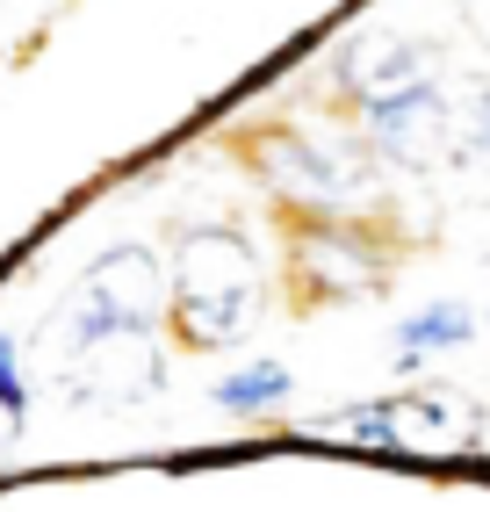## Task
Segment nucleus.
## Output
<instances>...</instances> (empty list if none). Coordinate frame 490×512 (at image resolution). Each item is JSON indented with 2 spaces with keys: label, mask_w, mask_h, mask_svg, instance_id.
Returning <instances> with one entry per match:
<instances>
[{
  "label": "nucleus",
  "mask_w": 490,
  "mask_h": 512,
  "mask_svg": "<svg viewBox=\"0 0 490 512\" xmlns=\"http://www.w3.org/2000/svg\"><path fill=\"white\" fill-rule=\"evenodd\" d=\"M454 130V109L433 80H404L390 94H368V138L390 152L397 166H426Z\"/></svg>",
  "instance_id": "5"
},
{
  "label": "nucleus",
  "mask_w": 490,
  "mask_h": 512,
  "mask_svg": "<svg viewBox=\"0 0 490 512\" xmlns=\"http://www.w3.org/2000/svg\"><path fill=\"white\" fill-rule=\"evenodd\" d=\"M274 174H282L289 195L325 202V210L368 202V188H375L361 145H346V138H296V145H282V166H274Z\"/></svg>",
  "instance_id": "6"
},
{
  "label": "nucleus",
  "mask_w": 490,
  "mask_h": 512,
  "mask_svg": "<svg viewBox=\"0 0 490 512\" xmlns=\"http://www.w3.org/2000/svg\"><path fill=\"white\" fill-rule=\"evenodd\" d=\"M51 368H58V390L73 404H145L166 383V361H159V339L152 332L80 339V347L51 354Z\"/></svg>",
  "instance_id": "4"
},
{
  "label": "nucleus",
  "mask_w": 490,
  "mask_h": 512,
  "mask_svg": "<svg viewBox=\"0 0 490 512\" xmlns=\"http://www.w3.org/2000/svg\"><path fill=\"white\" fill-rule=\"evenodd\" d=\"M173 311H181L188 347H202V354L238 347V339L260 325L267 282H260L253 246H245L231 224L181 231V246H173Z\"/></svg>",
  "instance_id": "1"
},
{
  "label": "nucleus",
  "mask_w": 490,
  "mask_h": 512,
  "mask_svg": "<svg viewBox=\"0 0 490 512\" xmlns=\"http://www.w3.org/2000/svg\"><path fill=\"white\" fill-rule=\"evenodd\" d=\"M166 303V275L145 246H109L73 289V303L51 318V354L80 347V339H101V332H152Z\"/></svg>",
  "instance_id": "2"
},
{
  "label": "nucleus",
  "mask_w": 490,
  "mask_h": 512,
  "mask_svg": "<svg viewBox=\"0 0 490 512\" xmlns=\"http://www.w3.org/2000/svg\"><path fill=\"white\" fill-rule=\"evenodd\" d=\"M296 260H303V275L318 282L325 296H375L382 289V267L354 238V224H310L296 238Z\"/></svg>",
  "instance_id": "7"
},
{
  "label": "nucleus",
  "mask_w": 490,
  "mask_h": 512,
  "mask_svg": "<svg viewBox=\"0 0 490 512\" xmlns=\"http://www.w3.org/2000/svg\"><path fill=\"white\" fill-rule=\"evenodd\" d=\"M209 397H217V412H267V404L289 397V368H282V361H253V368L224 375Z\"/></svg>",
  "instance_id": "9"
},
{
  "label": "nucleus",
  "mask_w": 490,
  "mask_h": 512,
  "mask_svg": "<svg viewBox=\"0 0 490 512\" xmlns=\"http://www.w3.org/2000/svg\"><path fill=\"white\" fill-rule=\"evenodd\" d=\"M418 44H368V58H346V80H354L361 94H390L404 80H418Z\"/></svg>",
  "instance_id": "10"
},
{
  "label": "nucleus",
  "mask_w": 490,
  "mask_h": 512,
  "mask_svg": "<svg viewBox=\"0 0 490 512\" xmlns=\"http://www.w3.org/2000/svg\"><path fill=\"white\" fill-rule=\"evenodd\" d=\"M0 412H8L15 426H22V412H29V390H22V368H15V347L0 339Z\"/></svg>",
  "instance_id": "11"
},
{
  "label": "nucleus",
  "mask_w": 490,
  "mask_h": 512,
  "mask_svg": "<svg viewBox=\"0 0 490 512\" xmlns=\"http://www.w3.org/2000/svg\"><path fill=\"white\" fill-rule=\"evenodd\" d=\"M469 332H476V311H469V303H426V311H411V318L397 325V339H404L397 361L411 368L418 354H440V347H454V339H469Z\"/></svg>",
  "instance_id": "8"
},
{
  "label": "nucleus",
  "mask_w": 490,
  "mask_h": 512,
  "mask_svg": "<svg viewBox=\"0 0 490 512\" xmlns=\"http://www.w3.org/2000/svg\"><path fill=\"white\" fill-rule=\"evenodd\" d=\"M318 433L361 440V448H390V455H426L454 462L476 448V412H462L447 390H411V397H375V404H346V412L318 419Z\"/></svg>",
  "instance_id": "3"
}]
</instances>
